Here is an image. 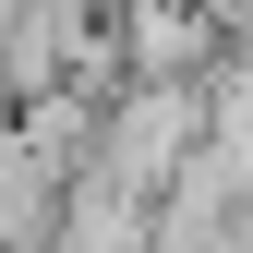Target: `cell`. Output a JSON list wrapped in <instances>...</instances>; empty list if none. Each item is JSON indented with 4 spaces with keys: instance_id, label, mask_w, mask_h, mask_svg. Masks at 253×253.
<instances>
[{
    "instance_id": "6da1fadb",
    "label": "cell",
    "mask_w": 253,
    "mask_h": 253,
    "mask_svg": "<svg viewBox=\"0 0 253 253\" xmlns=\"http://www.w3.org/2000/svg\"><path fill=\"white\" fill-rule=\"evenodd\" d=\"M193 145H205V73H121L97 97V157L84 169L133 181V193H169Z\"/></svg>"
},
{
    "instance_id": "7a4b0ae2",
    "label": "cell",
    "mask_w": 253,
    "mask_h": 253,
    "mask_svg": "<svg viewBox=\"0 0 253 253\" xmlns=\"http://www.w3.org/2000/svg\"><path fill=\"white\" fill-rule=\"evenodd\" d=\"M109 37H121V73H205L229 48L205 0H109Z\"/></svg>"
},
{
    "instance_id": "3957f363",
    "label": "cell",
    "mask_w": 253,
    "mask_h": 253,
    "mask_svg": "<svg viewBox=\"0 0 253 253\" xmlns=\"http://www.w3.org/2000/svg\"><path fill=\"white\" fill-rule=\"evenodd\" d=\"M205 12H217V37H229V48H253V0H205Z\"/></svg>"
}]
</instances>
